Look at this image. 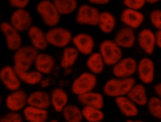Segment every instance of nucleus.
I'll return each mask as SVG.
<instances>
[{
	"label": "nucleus",
	"mask_w": 161,
	"mask_h": 122,
	"mask_svg": "<svg viewBox=\"0 0 161 122\" xmlns=\"http://www.w3.org/2000/svg\"><path fill=\"white\" fill-rule=\"evenodd\" d=\"M28 105L47 109L51 105L50 93L44 90H35L28 94Z\"/></svg>",
	"instance_id": "obj_22"
},
{
	"label": "nucleus",
	"mask_w": 161,
	"mask_h": 122,
	"mask_svg": "<svg viewBox=\"0 0 161 122\" xmlns=\"http://www.w3.org/2000/svg\"><path fill=\"white\" fill-rule=\"evenodd\" d=\"M1 30L4 37L7 48L15 51L22 46V37L21 33L16 29L9 21H3L1 23Z\"/></svg>",
	"instance_id": "obj_8"
},
{
	"label": "nucleus",
	"mask_w": 161,
	"mask_h": 122,
	"mask_svg": "<svg viewBox=\"0 0 161 122\" xmlns=\"http://www.w3.org/2000/svg\"><path fill=\"white\" fill-rule=\"evenodd\" d=\"M135 84V79L133 77H114L109 78L104 83L103 91L106 96L116 98L119 96H126Z\"/></svg>",
	"instance_id": "obj_1"
},
{
	"label": "nucleus",
	"mask_w": 161,
	"mask_h": 122,
	"mask_svg": "<svg viewBox=\"0 0 161 122\" xmlns=\"http://www.w3.org/2000/svg\"><path fill=\"white\" fill-rule=\"evenodd\" d=\"M77 99L83 106H88L102 109L104 105V95L94 90L77 96Z\"/></svg>",
	"instance_id": "obj_23"
},
{
	"label": "nucleus",
	"mask_w": 161,
	"mask_h": 122,
	"mask_svg": "<svg viewBox=\"0 0 161 122\" xmlns=\"http://www.w3.org/2000/svg\"><path fill=\"white\" fill-rule=\"evenodd\" d=\"M49 45L57 48H64L72 43L73 34L67 28L63 26H53L46 32Z\"/></svg>",
	"instance_id": "obj_4"
},
{
	"label": "nucleus",
	"mask_w": 161,
	"mask_h": 122,
	"mask_svg": "<svg viewBox=\"0 0 161 122\" xmlns=\"http://www.w3.org/2000/svg\"><path fill=\"white\" fill-rule=\"evenodd\" d=\"M125 122H145L142 120H133V119H128Z\"/></svg>",
	"instance_id": "obj_42"
},
{
	"label": "nucleus",
	"mask_w": 161,
	"mask_h": 122,
	"mask_svg": "<svg viewBox=\"0 0 161 122\" xmlns=\"http://www.w3.org/2000/svg\"><path fill=\"white\" fill-rule=\"evenodd\" d=\"M23 114L28 122H46L48 118L47 109H42L27 105L23 110Z\"/></svg>",
	"instance_id": "obj_24"
},
{
	"label": "nucleus",
	"mask_w": 161,
	"mask_h": 122,
	"mask_svg": "<svg viewBox=\"0 0 161 122\" xmlns=\"http://www.w3.org/2000/svg\"><path fill=\"white\" fill-rule=\"evenodd\" d=\"M99 52L108 66H113L123 58L122 48L113 39L102 41L99 46Z\"/></svg>",
	"instance_id": "obj_7"
},
{
	"label": "nucleus",
	"mask_w": 161,
	"mask_h": 122,
	"mask_svg": "<svg viewBox=\"0 0 161 122\" xmlns=\"http://www.w3.org/2000/svg\"><path fill=\"white\" fill-rule=\"evenodd\" d=\"M0 122H23V116L18 112L10 111L1 117Z\"/></svg>",
	"instance_id": "obj_35"
},
{
	"label": "nucleus",
	"mask_w": 161,
	"mask_h": 122,
	"mask_svg": "<svg viewBox=\"0 0 161 122\" xmlns=\"http://www.w3.org/2000/svg\"><path fill=\"white\" fill-rule=\"evenodd\" d=\"M154 91L157 95L161 99V82L156 84L154 86Z\"/></svg>",
	"instance_id": "obj_40"
},
{
	"label": "nucleus",
	"mask_w": 161,
	"mask_h": 122,
	"mask_svg": "<svg viewBox=\"0 0 161 122\" xmlns=\"http://www.w3.org/2000/svg\"><path fill=\"white\" fill-rule=\"evenodd\" d=\"M62 114L66 122H82L84 119L82 109L74 104H68L62 110Z\"/></svg>",
	"instance_id": "obj_30"
},
{
	"label": "nucleus",
	"mask_w": 161,
	"mask_h": 122,
	"mask_svg": "<svg viewBox=\"0 0 161 122\" xmlns=\"http://www.w3.org/2000/svg\"><path fill=\"white\" fill-rule=\"evenodd\" d=\"M49 122H59V121L58 120H57V119H52Z\"/></svg>",
	"instance_id": "obj_43"
},
{
	"label": "nucleus",
	"mask_w": 161,
	"mask_h": 122,
	"mask_svg": "<svg viewBox=\"0 0 161 122\" xmlns=\"http://www.w3.org/2000/svg\"><path fill=\"white\" fill-rule=\"evenodd\" d=\"M51 106L57 113H62L64 108L68 104L69 95L62 88H53L50 93Z\"/></svg>",
	"instance_id": "obj_21"
},
{
	"label": "nucleus",
	"mask_w": 161,
	"mask_h": 122,
	"mask_svg": "<svg viewBox=\"0 0 161 122\" xmlns=\"http://www.w3.org/2000/svg\"><path fill=\"white\" fill-rule=\"evenodd\" d=\"M136 73L142 83H152L155 77V64L152 59L148 57L140 59L137 63Z\"/></svg>",
	"instance_id": "obj_14"
},
{
	"label": "nucleus",
	"mask_w": 161,
	"mask_h": 122,
	"mask_svg": "<svg viewBox=\"0 0 161 122\" xmlns=\"http://www.w3.org/2000/svg\"><path fill=\"white\" fill-rule=\"evenodd\" d=\"M64 122H66V121H64Z\"/></svg>",
	"instance_id": "obj_45"
},
{
	"label": "nucleus",
	"mask_w": 161,
	"mask_h": 122,
	"mask_svg": "<svg viewBox=\"0 0 161 122\" xmlns=\"http://www.w3.org/2000/svg\"><path fill=\"white\" fill-rule=\"evenodd\" d=\"M31 0H8L9 5L14 9L26 8Z\"/></svg>",
	"instance_id": "obj_37"
},
{
	"label": "nucleus",
	"mask_w": 161,
	"mask_h": 122,
	"mask_svg": "<svg viewBox=\"0 0 161 122\" xmlns=\"http://www.w3.org/2000/svg\"><path fill=\"white\" fill-rule=\"evenodd\" d=\"M82 112L84 119L87 122H100L104 118V114L100 108L84 106Z\"/></svg>",
	"instance_id": "obj_32"
},
{
	"label": "nucleus",
	"mask_w": 161,
	"mask_h": 122,
	"mask_svg": "<svg viewBox=\"0 0 161 122\" xmlns=\"http://www.w3.org/2000/svg\"><path fill=\"white\" fill-rule=\"evenodd\" d=\"M113 40L122 49H130L133 47L136 37L133 29L124 26L116 33Z\"/></svg>",
	"instance_id": "obj_18"
},
{
	"label": "nucleus",
	"mask_w": 161,
	"mask_h": 122,
	"mask_svg": "<svg viewBox=\"0 0 161 122\" xmlns=\"http://www.w3.org/2000/svg\"><path fill=\"white\" fill-rule=\"evenodd\" d=\"M151 24L157 30L161 29V9H155L152 10L149 15Z\"/></svg>",
	"instance_id": "obj_34"
},
{
	"label": "nucleus",
	"mask_w": 161,
	"mask_h": 122,
	"mask_svg": "<svg viewBox=\"0 0 161 122\" xmlns=\"http://www.w3.org/2000/svg\"><path fill=\"white\" fill-rule=\"evenodd\" d=\"M60 14L69 15L76 12L79 6L77 0H52Z\"/></svg>",
	"instance_id": "obj_31"
},
{
	"label": "nucleus",
	"mask_w": 161,
	"mask_h": 122,
	"mask_svg": "<svg viewBox=\"0 0 161 122\" xmlns=\"http://www.w3.org/2000/svg\"><path fill=\"white\" fill-rule=\"evenodd\" d=\"M126 96L137 106L146 105L148 100L146 88L142 83H136Z\"/></svg>",
	"instance_id": "obj_28"
},
{
	"label": "nucleus",
	"mask_w": 161,
	"mask_h": 122,
	"mask_svg": "<svg viewBox=\"0 0 161 122\" xmlns=\"http://www.w3.org/2000/svg\"><path fill=\"white\" fill-rule=\"evenodd\" d=\"M55 64V60L53 56L45 52H39L36 58L34 66L35 69L42 74H50Z\"/></svg>",
	"instance_id": "obj_19"
},
{
	"label": "nucleus",
	"mask_w": 161,
	"mask_h": 122,
	"mask_svg": "<svg viewBox=\"0 0 161 122\" xmlns=\"http://www.w3.org/2000/svg\"><path fill=\"white\" fill-rule=\"evenodd\" d=\"M9 23L20 33L27 32L33 25L32 15L26 8L15 9L11 14Z\"/></svg>",
	"instance_id": "obj_9"
},
{
	"label": "nucleus",
	"mask_w": 161,
	"mask_h": 122,
	"mask_svg": "<svg viewBox=\"0 0 161 122\" xmlns=\"http://www.w3.org/2000/svg\"><path fill=\"white\" fill-rule=\"evenodd\" d=\"M89 4H92L94 6L95 5H106L108 4L110 2V0H87Z\"/></svg>",
	"instance_id": "obj_38"
},
{
	"label": "nucleus",
	"mask_w": 161,
	"mask_h": 122,
	"mask_svg": "<svg viewBox=\"0 0 161 122\" xmlns=\"http://www.w3.org/2000/svg\"><path fill=\"white\" fill-rule=\"evenodd\" d=\"M116 26V19L114 15L108 11H103L100 13L97 27L104 34H110Z\"/></svg>",
	"instance_id": "obj_25"
},
{
	"label": "nucleus",
	"mask_w": 161,
	"mask_h": 122,
	"mask_svg": "<svg viewBox=\"0 0 161 122\" xmlns=\"http://www.w3.org/2000/svg\"><path fill=\"white\" fill-rule=\"evenodd\" d=\"M36 12L45 25L48 28L58 24L61 14L52 0H40L36 5Z\"/></svg>",
	"instance_id": "obj_2"
},
{
	"label": "nucleus",
	"mask_w": 161,
	"mask_h": 122,
	"mask_svg": "<svg viewBox=\"0 0 161 122\" xmlns=\"http://www.w3.org/2000/svg\"><path fill=\"white\" fill-rule=\"evenodd\" d=\"M137 63L132 57H123L112 66L113 74L117 78L133 77L136 73Z\"/></svg>",
	"instance_id": "obj_10"
},
{
	"label": "nucleus",
	"mask_w": 161,
	"mask_h": 122,
	"mask_svg": "<svg viewBox=\"0 0 161 122\" xmlns=\"http://www.w3.org/2000/svg\"><path fill=\"white\" fill-rule=\"evenodd\" d=\"M28 96L26 92L21 88L10 91L5 99V105L11 111L18 112L28 105Z\"/></svg>",
	"instance_id": "obj_11"
},
{
	"label": "nucleus",
	"mask_w": 161,
	"mask_h": 122,
	"mask_svg": "<svg viewBox=\"0 0 161 122\" xmlns=\"http://www.w3.org/2000/svg\"><path fill=\"white\" fill-rule=\"evenodd\" d=\"M115 104L120 113L128 118L135 117L138 114L137 105L127 96H119L114 98Z\"/></svg>",
	"instance_id": "obj_20"
},
{
	"label": "nucleus",
	"mask_w": 161,
	"mask_h": 122,
	"mask_svg": "<svg viewBox=\"0 0 161 122\" xmlns=\"http://www.w3.org/2000/svg\"><path fill=\"white\" fill-rule=\"evenodd\" d=\"M39 52L31 44L22 45L14 52L13 66L21 69H30L31 66L34 65Z\"/></svg>",
	"instance_id": "obj_3"
},
{
	"label": "nucleus",
	"mask_w": 161,
	"mask_h": 122,
	"mask_svg": "<svg viewBox=\"0 0 161 122\" xmlns=\"http://www.w3.org/2000/svg\"><path fill=\"white\" fill-rule=\"evenodd\" d=\"M155 38L157 47L161 49V29L157 30L155 33Z\"/></svg>",
	"instance_id": "obj_39"
},
{
	"label": "nucleus",
	"mask_w": 161,
	"mask_h": 122,
	"mask_svg": "<svg viewBox=\"0 0 161 122\" xmlns=\"http://www.w3.org/2000/svg\"><path fill=\"white\" fill-rule=\"evenodd\" d=\"M80 53L74 46H66L63 51L60 60V65L62 68L67 69L74 65Z\"/></svg>",
	"instance_id": "obj_29"
},
{
	"label": "nucleus",
	"mask_w": 161,
	"mask_h": 122,
	"mask_svg": "<svg viewBox=\"0 0 161 122\" xmlns=\"http://www.w3.org/2000/svg\"><path fill=\"white\" fill-rule=\"evenodd\" d=\"M72 43L79 53L89 56L94 52L95 40L93 36L86 33H79L73 36Z\"/></svg>",
	"instance_id": "obj_13"
},
{
	"label": "nucleus",
	"mask_w": 161,
	"mask_h": 122,
	"mask_svg": "<svg viewBox=\"0 0 161 122\" xmlns=\"http://www.w3.org/2000/svg\"><path fill=\"white\" fill-rule=\"evenodd\" d=\"M100 122H102V121H100Z\"/></svg>",
	"instance_id": "obj_44"
},
{
	"label": "nucleus",
	"mask_w": 161,
	"mask_h": 122,
	"mask_svg": "<svg viewBox=\"0 0 161 122\" xmlns=\"http://www.w3.org/2000/svg\"><path fill=\"white\" fill-rule=\"evenodd\" d=\"M86 64L89 71L96 75L102 73L106 66L105 62L99 51L93 52L87 56Z\"/></svg>",
	"instance_id": "obj_26"
},
{
	"label": "nucleus",
	"mask_w": 161,
	"mask_h": 122,
	"mask_svg": "<svg viewBox=\"0 0 161 122\" xmlns=\"http://www.w3.org/2000/svg\"><path fill=\"white\" fill-rule=\"evenodd\" d=\"M123 3L126 8L140 10L147 3L146 0H123Z\"/></svg>",
	"instance_id": "obj_36"
},
{
	"label": "nucleus",
	"mask_w": 161,
	"mask_h": 122,
	"mask_svg": "<svg viewBox=\"0 0 161 122\" xmlns=\"http://www.w3.org/2000/svg\"><path fill=\"white\" fill-rule=\"evenodd\" d=\"M0 79L4 86L9 91L20 88L21 81L14 67L11 65H4L0 70Z\"/></svg>",
	"instance_id": "obj_12"
},
{
	"label": "nucleus",
	"mask_w": 161,
	"mask_h": 122,
	"mask_svg": "<svg viewBox=\"0 0 161 122\" xmlns=\"http://www.w3.org/2000/svg\"><path fill=\"white\" fill-rule=\"evenodd\" d=\"M147 105L150 114L161 120V99L158 96H152L148 99Z\"/></svg>",
	"instance_id": "obj_33"
},
{
	"label": "nucleus",
	"mask_w": 161,
	"mask_h": 122,
	"mask_svg": "<svg viewBox=\"0 0 161 122\" xmlns=\"http://www.w3.org/2000/svg\"><path fill=\"white\" fill-rule=\"evenodd\" d=\"M136 41L139 47L147 54H152L156 46L155 33L148 28L142 29L138 34Z\"/></svg>",
	"instance_id": "obj_15"
},
{
	"label": "nucleus",
	"mask_w": 161,
	"mask_h": 122,
	"mask_svg": "<svg viewBox=\"0 0 161 122\" xmlns=\"http://www.w3.org/2000/svg\"><path fill=\"white\" fill-rule=\"evenodd\" d=\"M97 84L96 75L90 71H85L80 73L73 80L71 84V91L77 96L93 91Z\"/></svg>",
	"instance_id": "obj_5"
},
{
	"label": "nucleus",
	"mask_w": 161,
	"mask_h": 122,
	"mask_svg": "<svg viewBox=\"0 0 161 122\" xmlns=\"http://www.w3.org/2000/svg\"><path fill=\"white\" fill-rule=\"evenodd\" d=\"M27 35L30 44L40 52L45 50L49 46L46 32L36 25H33L28 30Z\"/></svg>",
	"instance_id": "obj_17"
},
{
	"label": "nucleus",
	"mask_w": 161,
	"mask_h": 122,
	"mask_svg": "<svg viewBox=\"0 0 161 122\" xmlns=\"http://www.w3.org/2000/svg\"><path fill=\"white\" fill-rule=\"evenodd\" d=\"M160 1V0H146L147 3H148V4H155Z\"/></svg>",
	"instance_id": "obj_41"
},
{
	"label": "nucleus",
	"mask_w": 161,
	"mask_h": 122,
	"mask_svg": "<svg viewBox=\"0 0 161 122\" xmlns=\"http://www.w3.org/2000/svg\"><path fill=\"white\" fill-rule=\"evenodd\" d=\"M100 11L91 4H83L79 6L75 17V22L82 26L94 27L97 26Z\"/></svg>",
	"instance_id": "obj_6"
},
{
	"label": "nucleus",
	"mask_w": 161,
	"mask_h": 122,
	"mask_svg": "<svg viewBox=\"0 0 161 122\" xmlns=\"http://www.w3.org/2000/svg\"><path fill=\"white\" fill-rule=\"evenodd\" d=\"M119 19L125 26L135 29L143 24L145 16L140 10L126 8L121 13Z\"/></svg>",
	"instance_id": "obj_16"
},
{
	"label": "nucleus",
	"mask_w": 161,
	"mask_h": 122,
	"mask_svg": "<svg viewBox=\"0 0 161 122\" xmlns=\"http://www.w3.org/2000/svg\"><path fill=\"white\" fill-rule=\"evenodd\" d=\"M21 81L28 85H36L40 83L43 79V75L36 69H21L15 68Z\"/></svg>",
	"instance_id": "obj_27"
}]
</instances>
